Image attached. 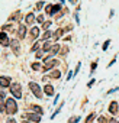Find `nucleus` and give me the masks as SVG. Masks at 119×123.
Here are the masks:
<instances>
[{
  "label": "nucleus",
  "mask_w": 119,
  "mask_h": 123,
  "mask_svg": "<svg viewBox=\"0 0 119 123\" xmlns=\"http://www.w3.org/2000/svg\"><path fill=\"white\" fill-rule=\"evenodd\" d=\"M5 98H6V96H5V93L2 91V93H0V113L5 111Z\"/></svg>",
  "instance_id": "ddd939ff"
},
{
  "label": "nucleus",
  "mask_w": 119,
  "mask_h": 123,
  "mask_svg": "<svg viewBox=\"0 0 119 123\" xmlns=\"http://www.w3.org/2000/svg\"><path fill=\"white\" fill-rule=\"evenodd\" d=\"M44 5H45V2H38V3H36V6H35V7H36V9H38V10H41V9H42V7H44Z\"/></svg>",
  "instance_id": "4be33fe9"
},
{
  "label": "nucleus",
  "mask_w": 119,
  "mask_h": 123,
  "mask_svg": "<svg viewBox=\"0 0 119 123\" xmlns=\"http://www.w3.org/2000/svg\"><path fill=\"white\" fill-rule=\"evenodd\" d=\"M51 36H52V32L46 29V32L44 33V36H42V39H45V41H46V39H48V38H51Z\"/></svg>",
  "instance_id": "a211bd4d"
},
{
  "label": "nucleus",
  "mask_w": 119,
  "mask_h": 123,
  "mask_svg": "<svg viewBox=\"0 0 119 123\" xmlns=\"http://www.w3.org/2000/svg\"><path fill=\"white\" fill-rule=\"evenodd\" d=\"M18 36H19L20 39H23V38L26 36V26H25V25H20V26L18 28Z\"/></svg>",
  "instance_id": "f8f14e48"
},
{
  "label": "nucleus",
  "mask_w": 119,
  "mask_h": 123,
  "mask_svg": "<svg viewBox=\"0 0 119 123\" xmlns=\"http://www.w3.org/2000/svg\"><path fill=\"white\" fill-rule=\"evenodd\" d=\"M44 91H45L46 96H52L54 94V87L51 84H46V86H44Z\"/></svg>",
  "instance_id": "4468645a"
},
{
  "label": "nucleus",
  "mask_w": 119,
  "mask_h": 123,
  "mask_svg": "<svg viewBox=\"0 0 119 123\" xmlns=\"http://www.w3.org/2000/svg\"><path fill=\"white\" fill-rule=\"evenodd\" d=\"M109 45H110V41L107 39V41H105V43L102 45V49H103V51H106V49L109 48Z\"/></svg>",
  "instance_id": "aec40b11"
},
{
  "label": "nucleus",
  "mask_w": 119,
  "mask_h": 123,
  "mask_svg": "<svg viewBox=\"0 0 119 123\" xmlns=\"http://www.w3.org/2000/svg\"><path fill=\"white\" fill-rule=\"evenodd\" d=\"M68 2H70L71 5H74V3H76V2H74V0H68Z\"/></svg>",
  "instance_id": "c9c22d12"
},
{
  "label": "nucleus",
  "mask_w": 119,
  "mask_h": 123,
  "mask_svg": "<svg viewBox=\"0 0 119 123\" xmlns=\"http://www.w3.org/2000/svg\"><path fill=\"white\" fill-rule=\"evenodd\" d=\"M60 49H61V46H60V43H54V45H51V46H49L48 52H49V55H52V56H54V55H55V54H57V52H58Z\"/></svg>",
  "instance_id": "9b49d317"
},
{
  "label": "nucleus",
  "mask_w": 119,
  "mask_h": 123,
  "mask_svg": "<svg viewBox=\"0 0 119 123\" xmlns=\"http://www.w3.org/2000/svg\"><path fill=\"white\" fill-rule=\"evenodd\" d=\"M63 33H64V29H60V31H58V32L55 33V39H58V38H60V36H61Z\"/></svg>",
  "instance_id": "393cba45"
},
{
  "label": "nucleus",
  "mask_w": 119,
  "mask_h": 123,
  "mask_svg": "<svg viewBox=\"0 0 119 123\" xmlns=\"http://www.w3.org/2000/svg\"><path fill=\"white\" fill-rule=\"evenodd\" d=\"M32 109L35 110V113H38V114H41V116H42V113H44V111H42V109H41V107H38V106H32Z\"/></svg>",
  "instance_id": "6ab92c4d"
},
{
  "label": "nucleus",
  "mask_w": 119,
  "mask_h": 123,
  "mask_svg": "<svg viewBox=\"0 0 119 123\" xmlns=\"http://www.w3.org/2000/svg\"><path fill=\"white\" fill-rule=\"evenodd\" d=\"M26 120H29V122H39L41 120V114H33V113H26L25 116H23Z\"/></svg>",
  "instance_id": "39448f33"
},
{
  "label": "nucleus",
  "mask_w": 119,
  "mask_h": 123,
  "mask_svg": "<svg viewBox=\"0 0 119 123\" xmlns=\"http://www.w3.org/2000/svg\"><path fill=\"white\" fill-rule=\"evenodd\" d=\"M39 32H41V28H38V26H33V28H31V32H29V35H31V39H32V41H35V39L39 36Z\"/></svg>",
  "instance_id": "423d86ee"
},
{
  "label": "nucleus",
  "mask_w": 119,
  "mask_h": 123,
  "mask_svg": "<svg viewBox=\"0 0 119 123\" xmlns=\"http://www.w3.org/2000/svg\"><path fill=\"white\" fill-rule=\"evenodd\" d=\"M49 26H51V22H45V23H44V26H42V28H44V29H48V28H49Z\"/></svg>",
  "instance_id": "cd10ccee"
},
{
  "label": "nucleus",
  "mask_w": 119,
  "mask_h": 123,
  "mask_svg": "<svg viewBox=\"0 0 119 123\" xmlns=\"http://www.w3.org/2000/svg\"><path fill=\"white\" fill-rule=\"evenodd\" d=\"M118 90H119V87H116V88H113V90H109L107 94H112V93H115V91H118Z\"/></svg>",
  "instance_id": "2f4dec72"
},
{
  "label": "nucleus",
  "mask_w": 119,
  "mask_h": 123,
  "mask_svg": "<svg viewBox=\"0 0 119 123\" xmlns=\"http://www.w3.org/2000/svg\"><path fill=\"white\" fill-rule=\"evenodd\" d=\"M2 29H6V31H10V29H12V25H6V26H3Z\"/></svg>",
  "instance_id": "7c9ffc66"
},
{
  "label": "nucleus",
  "mask_w": 119,
  "mask_h": 123,
  "mask_svg": "<svg viewBox=\"0 0 119 123\" xmlns=\"http://www.w3.org/2000/svg\"><path fill=\"white\" fill-rule=\"evenodd\" d=\"M0 87L2 88L10 87V78L9 77H0Z\"/></svg>",
  "instance_id": "9d476101"
},
{
  "label": "nucleus",
  "mask_w": 119,
  "mask_h": 123,
  "mask_svg": "<svg viewBox=\"0 0 119 123\" xmlns=\"http://www.w3.org/2000/svg\"><path fill=\"white\" fill-rule=\"evenodd\" d=\"M49 46H51V43H49V42H45V43H44V48H42V49H44V52H48Z\"/></svg>",
  "instance_id": "5701e85b"
},
{
  "label": "nucleus",
  "mask_w": 119,
  "mask_h": 123,
  "mask_svg": "<svg viewBox=\"0 0 119 123\" xmlns=\"http://www.w3.org/2000/svg\"><path fill=\"white\" fill-rule=\"evenodd\" d=\"M36 20H38L39 23H41V22H44V16H42V15H41V16H38V18H36Z\"/></svg>",
  "instance_id": "c756f323"
},
{
  "label": "nucleus",
  "mask_w": 119,
  "mask_h": 123,
  "mask_svg": "<svg viewBox=\"0 0 119 123\" xmlns=\"http://www.w3.org/2000/svg\"><path fill=\"white\" fill-rule=\"evenodd\" d=\"M61 6H63L61 3H60V5H51V7H49V10H48L46 13H48L49 16H52V15H55V13H57V12H58L60 9H61Z\"/></svg>",
  "instance_id": "6e6552de"
},
{
  "label": "nucleus",
  "mask_w": 119,
  "mask_h": 123,
  "mask_svg": "<svg viewBox=\"0 0 119 123\" xmlns=\"http://www.w3.org/2000/svg\"><path fill=\"white\" fill-rule=\"evenodd\" d=\"M39 68H41V64H39V62H33V64H32V70L36 71V70H39Z\"/></svg>",
  "instance_id": "b1692460"
},
{
  "label": "nucleus",
  "mask_w": 119,
  "mask_h": 123,
  "mask_svg": "<svg viewBox=\"0 0 119 123\" xmlns=\"http://www.w3.org/2000/svg\"><path fill=\"white\" fill-rule=\"evenodd\" d=\"M60 75H61V73H60V71H51L49 73V77H52V78H58Z\"/></svg>",
  "instance_id": "f3484780"
},
{
  "label": "nucleus",
  "mask_w": 119,
  "mask_h": 123,
  "mask_svg": "<svg viewBox=\"0 0 119 123\" xmlns=\"http://www.w3.org/2000/svg\"><path fill=\"white\" fill-rule=\"evenodd\" d=\"M97 62H99V61H97V59H96V61H94V62H93V64H92V74H93V71H94V70H96V67H97Z\"/></svg>",
  "instance_id": "a878e982"
},
{
  "label": "nucleus",
  "mask_w": 119,
  "mask_h": 123,
  "mask_svg": "<svg viewBox=\"0 0 119 123\" xmlns=\"http://www.w3.org/2000/svg\"><path fill=\"white\" fill-rule=\"evenodd\" d=\"M36 48H39V45H38V43H35V45H33V46H32V51H35V49H36Z\"/></svg>",
  "instance_id": "72a5a7b5"
},
{
  "label": "nucleus",
  "mask_w": 119,
  "mask_h": 123,
  "mask_svg": "<svg viewBox=\"0 0 119 123\" xmlns=\"http://www.w3.org/2000/svg\"><path fill=\"white\" fill-rule=\"evenodd\" d=\"M80 67H81V62H79V64H77V67H76V70L73 71V75H77V74H79V71H80Z\"/></svg>",
  "instance_id": "412c9836"
},
{
  "label": "nucleus",
  "mask_w": 119,
  "mask_h": 123,
  "mask_svg": "<svg viewBox=\"0 0 119 123\" xmlns=\"http://www.w3.org/2000/svg\"><path fill=\"white\" fill-rule=\"evenodd\" d=\"M9 45H12V48H13V51H15V52H19V42H18V41H15V39H13Z\"/></svg>",
  "instance_id": "dca6fc26"
},
{
  "label": "nucleus",
  "mask_w": 119,
  "mask_h": 123,
  "mask_svg": "<svg viewBox=\"0 0 119 123\" xmlns=\"http://www.w3.org/2000/svg\"><path fill=\"white\" fill-rule=\"evenodd\" d=\"M9 39H7V35L5 32H0V45H3V46H9Z\"/></svg>",
  "instance_id": "1a4fd4ad"
},
{
  "label": "nucleus",
  "mask_w": 119,
  "mask_h": 123,
  "mask_svg": "<svg viewBox=\"0 0 119 123\" xmlns=\"http://www.w3.org/2000/svg\"><path fill=\"white\" fill-rule=\"evenodd\" d=\"M29 88H31V91L33 93V96H35L36 98H42V88L39 87V84H36V83H29Z\"/></svg>",
  "instance_id": "f03ea898"
},
{
  "label": "nucleus",
  "mask_w": 119,
  "mask_h": 123,
  "mask_svg": "<svg viewBox=\"0 0 119 123\" xmlns=\"http://www.w3.org/2000/svg\"><path fill=\"white\" fill-rule=\"evenodd\" d=\"M5 111L7 114H15L18 111V104H16L15 98H7L5 101Z\"/></svg>",
  "instance_id": "f257e3e1"
},
{
  "label": "nucleus",
  "mask_w": 119,
  "mask_h": 123,
  "mask_svg": "<svg viewBox=\"0 0 119 123\" xmlns=\"http://www.w3.org/2000/svg\"><path fill=\"white\" fill-rule=\"evenodd\" d=\"M58 64H60V61H57V59H48L46 62H45L44 70L48 71V70H51V68H54V67H58Z\"/></svg>",
  "instance_id": "20e7f679"
},
{
  "label": "nucleus",
  "mask_w": 119,
  "mask_h": 123,
  "mask_svg": "<svg viewBox=\"0 0 119 123\" xmlns=\"http://www.w3.org/2000/svg\"><path fill=\"white\" fill-rule=\"evenodd\" d=\"M93 117H94V113H92V114H89V116L86 117V122H92V120H93Z\"/></svg>",
  "instance_id": "bb28decb"
},
{
  "label": "nucleus",
  "mask_w": 119,
  "mask_h": 123,
  "mask_svg": "<svg viewBox=\"0 0 119 123\" xmlns=\"http://www.w3.org/2000/svg\"><path fill=\"white\" fill-rule=\"evenodd\" d=\"M115 61H116V58H113V59H112V61H110V64H109V67H112V65H113V64H115Z\"/></svg>",
  "instance_id": "473e14b6"
},
{
  "label": "nucleus",
  "mask_w": 119,
  "mask_h": 123,
  "mask_svg": "<svg viewBox=\"0 0 119 123\" xmlns=\"http://www.w3.org/2000/svg\"><path fill=\"white\" fill-rule=\"evenodd\" d=\"M94 83H96V80H94V78H93V80H90V81H89V84H87V87H92Z\"/></svg>",
  "instance_id": "c85d7f7f"
},
{
  "label": "nucleus",
  "mask_w": 119,
  "mask_h": 123,
  "mask_svg": "<svg viewBox=\"0 0 119 123\" xmlns=\"http://www.w3.org/2000/svg\"><path fill=\"white\" fill-rule=\"evenodd\" d=\"M41 56H42V52H36V58H38V59H39V58H41Z\"/></svg>",
  "instance_id": "f704fd0d"
},
{
  "label": "nucleus",
  "mask_w": 119,
  "mask_h": 123,
  "mask_svg": "<svg viewBox=\"0 0 119 123\" xmlns=\"http://www.w3.org/2000/svg\"><path fill=\"white\" fill-rule=\"evenodd\" d=\"M10 91H12V96L15 97V98H22V87H20V84H13L12 87H10Z\"/></svg>",
  "instance_id": "7ed1b4c3"
},
{
  "label": "nucleus",
  "mask_w": 119,
  "mask_h": 123,
  "mask_svg": "<svg viewBox=\"0 0 119 123\" xmlns=\"http://www.w3.org/2000/svg\"><path fill=\"white\" fill-rule=\"evenodd\" d=\"M33 20H35V15H33V13H28V15H26V18H25L26 25H31Z\"/></svg>",
  "instance_id": "2eb2a0df"
},
{
  "label": "nucleus",
  "mask_w": 119,
  "mask_h": 123,
  "mask_svg": "<svg viewBox=\"0 0 119 123\" xmlns=\"http://www.w3.org/2000/svg\"><path fill=\"white\" fill-rule=\"evenodd\" d=\"M118 109H119V103H118V101H112V103L109 104V113H110V114L115 116V114L118 113Z\"/></svg>",
  "instance_id": "0eeeda50"
}]
</instances>
